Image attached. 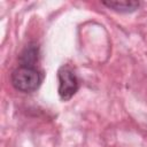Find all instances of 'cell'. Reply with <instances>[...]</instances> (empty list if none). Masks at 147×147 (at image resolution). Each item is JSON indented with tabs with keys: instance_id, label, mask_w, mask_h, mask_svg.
I'll return each instance as SVG.
<instances>
[{
	"instance_id": "cell-1",
	"label": "cell",
	"mask_w": 147,
	"mask_h": 147,
	"mask_svg": "<svg viewBox=\"0 0 147 147\" xmlns=\"http://www.w3.org/2000/svg\"><path fill=\"white\" fill-rule=\"evenodd\" d=\"M41 79L42 77L40 72L34 67H24V65H20L18 68H16L10 77L13 86L17 91L24 93H30L36 91L39 87Z\"/></svg>"
},
{
	"instance_id": "cell-2",
	"label": "cell",
	"mask_w": 147,
	"mask_h": 147,
	"mask_svg": "<svg viewBox=\"0 0 147 147\" xmlns=\"http://www.w3.org/2000/svg\"><path fill=\"white\" fill-rule=\"evenodd\" d=\"M59 95L63 101L70 100L78 91V78L69 65H62L57 71Z\"/></svg>"
},
{
	"instance_id": "cell-3",
	"label": "cell",
	"mask_w": 147,
	"mask_h": 147,
	"mask_svg": "<svg viewBox=\"0 0 147 147\" xmlns=\"http://www.w3.org/2000/svg\"><path fill=\"white\" fill-rule=\"evenodd\" d=\"M38 54H39V49H38L37 45H34V44L28 45L23 49L21 55H20V63H21V65L33 67L34 63L38 61Z\"/></svg>"
},
{
	"instance_id": "cell-4",
	"label": "cell",
	"mask_w": 147,
	"mask_h": 147,
	"mask_svg": "<svg viewBox=\"0 0 147 147\" xmlns=\"http://www.w3.org/2000/svg\"><path fill=\"white\" fill-rule=\"evenodd\" d=\"M102 5L118 13H131V11H134L140 3L138 1L124 0V1H103Z\"/></svg>"
}]
</instances>
